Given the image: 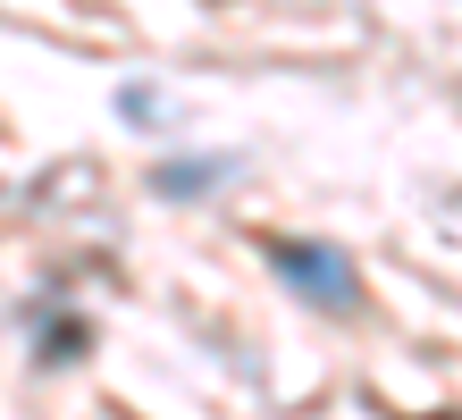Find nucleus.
Wrapping results in <instances>:
<instances>
[{
  "label": "nucleus",
  "instance_id": "nucleus-3",
  "mask_svg": "<svg viewBox=\"0 0 462 420\" xmlns=\"http://www.w3.org/2000/svg\"><path fill=\"white\" fill-rule=\"evenodd\" d=\"M118 109H126V118H160V93H152V84H126Z\"/></svg>",
  "mask_w": 462,
  "mask_h": 420
},
{
  "label": "nucleus",
  "instance_id": "nucleus-1",
  "mask_svg": "<svg viewBox=\"0 0 462 420\" xmlns=\"http://www.w3.org/2000/svg\"><path fill=\"white\" fill-rule=\"evenodd\" d=\"M261 261L278 269V286L303 294L311 312H328V320H353V312H362V269H353V252L311 244V236H261Z\"/></svg>",
  "mask_w": 462,
  "mask_h": 420
},
{
  "label": "nucleus",
  "instance_id": "nucleus-2",
  "mask_svg": "<svg viewBox=\"0 0 462 420\" xmlns=\"http://www.w3.org/2000/svg\"><path fill=\"white\" fill-rule=\"evenodd\" d=\"M236 168H244L236 152H185V160H160L152 168V193H160V202H202V193L227 185Z\"/></svg>",
  "mask_w": 462,
  "mask_h": 420
}]
</instances>
